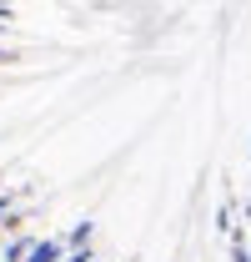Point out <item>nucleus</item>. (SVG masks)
<instances>
[{
    "instance_id": "1",
    "label": "nucleus",
    "mask_w": 251,
    "mask_h": 262,
    "mask_svg": "<svg viewBox=\"0 0 251 262\" xmlns=\"http://www.w3.org/2000/svg\"><path fill=\"white\" fill-rule=\"evenodd\" d=\"M61 257V242H35L31 247V262H56Z\"/></svg>"
}]
</instances>
